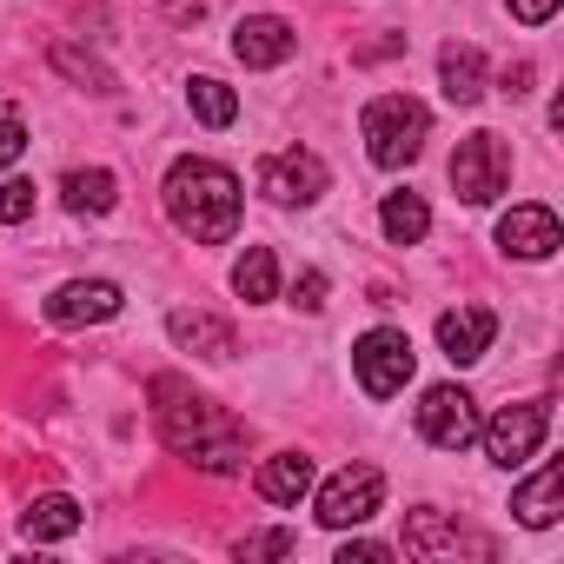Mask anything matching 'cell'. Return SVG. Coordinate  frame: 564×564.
<instances>
[{"label":"cell","instance_id":"obj_1","mask_svg":"<svg viewBox=\"0 0 564 564\" xmlns=\"http://www.w3.org/2000/svg\"><path fill=\"white\" fill-rule=\"evenodd\" d=\"M147 399H153V425H160V438H166L173 458H186V465H199V471H213V478L246 471V425H239L232 412H219L213 399H199V392H193L186 379H173V372H160V379L147 386Z\"/></svg>","mask_w":564,"mask_h":564},{"label":"cell","instance_id":"obj_2","mask_svg":"<svg viewBox=\"0 0 564 564\" xmlns=\"http://www.w3.org/2000/svg\"><path fill=\"white\" fill-rule=\"evenodd\" d=\"M160 193H166L173 226L193 232L199 246H226V239L239 232V173H232V166L186 153V160L166 166V186H160Z\"/></svg>","mask_w":564,"mask_h":564},{"label":"cell","instance_id":"obj_3","mask_svg":"<svg viewBox=\"0 0 564 564\" xmlns=\"http://www.w3.org/2000/svg\"><path fill=\"white\" fill-rule=\"evenodd\" d=\"M359 133H366L372 166L399 173V166H412V160L425 153V140H432V113H425V100H412V94H379V100H366Z\"/></svg>","mask_w":564,"mask_h":564},{"label":"cell","instance_id":"obj_4","mask_svg":"<svg viewBox=\"0 0 564 564\" xmlns=\"http://www.w3.org/2000/svg\"><path fill=\"white\" fill-rule=\"evenodd\" d=\"M412 366H419V352H412V339H405L399 326H372V333L352 346V372H359L366 399H399V392L412 386Z\"/></svg>","mask_w":564,"mask_h":564},{"label":"cell","instance_id":"obj_5","mask_svg":"<svg viewBox=\"0 0 564 564\" xmlns=\"http://www.w3.org/2000/svg\"><path fill=\"white\" fill-rule=\"evenodd\" d=\"M452 186H458L465 206H491L511 186V147L498 133H465L458 153H452Z\"/></svg>","mask_w":564,"mask_h":564},{"label":"cell","instance_id":"obj_6","mask_svg":"<svg viewBox=\"0 0 564 564\" xmlns=\"http://www.w3.org/2000/svg\"><path fill=\"white\" fill-rule=\"evenodd\" d=\"M544 432H551V399H524V405H505L498 419H485L478 425V438H485V458L491 465H524L538 445H544Z\"/></svg>","mask_w":564,"mask_h":564},{"label":"cell","instance_id":"obj_7","mask_svg":"<svg viewBox=\"0 0 564 564\" xmlns=\"http://www.w3.org/2000/svg\"><path fill=\"white\" fill-rule=\"evenodd\" d=\"M379 505H386V471H379V465H346V471H333V478L319 485V524H326V531H352V524H366Z\"/></svg>","mask_w":564,"mask_h":564},{"label":"cell","instance_id":"obj_8","mask_svg":"<svg viewBox=\"0 0 564 564\" xmlns=\"http://www.w3.org/2000/svg\"><path fill=\"white\" fill-rule=\"evenodd\" d=\"M326 186H333V173H326V160L306 153V147H286V153H265V160H259V193H265L272 206H313Z\"/></svg>","mask_w":564,"mask_h":564},{"label":"cell","instance_id":"obj_9","mask_svg":"<svg viewBox=\"0 0 564 564\" xmlns=\"http://www.w3.org/2000/svg\"><path fill=\"white\" fill-rule=\"evenodd\" d=\"M419 438L438 445V452H465L478 445V399L465 386H432L419 399Z\"/></svg>","mask_w":564,"mask_h":564},{"label":"cell","instance_id":"obj_10","mask_svg":"<svg viewBox=\"0 0 564 564\" xmlns=\"http://www.w3.org/2000/svg\"><path fill=\"white\" fill-rule=\"evenodd\" d=\"M120 286H113V279H67V286L47 300V326H107L113 313H120Z\"/></svg>","mask_w":564,"mask_h":564},{"label":"cell","instance_id":"obj_11","mask_svg":"<svg viewBox=\"0 0 564 564\" xmlns=\"http://www.w3.org/2000/svg\"><path fill=\"white\" fill-rule=\"evenodd\" d=\"M498 246H505L511 259H551V252L564 246V226H557L551 206H511V213L498 219Z\"/></svg>","mask_w":564,"mask_h":564},{"label":"cell","instance_id":"obj_12","mask_svg":"<svg viewBox=\"0 0 564 564\" xmlns=\"http://www.w3.org/2000/svg\"><path fill=\"white\" fill-rule=\"evenodd\" d=\"M293 47H300V34H293V21H279V14H246L232 28V54L246 67H286Z\"/></svg>","mask_w":564,"mask_h":564},{"label":"cell","instance_id":"obj_13","mask_svg":"<svg viewBox=\"0 0 564 564\" xmlns=\"http://www.w3.org/2000/svg\"><path fill=\"white\" fill-rule=\"evenodd\" d=\"M491 339H498V319H491L485 306H452V313H438V352H445L452 366H478V359L491 352Z\"/></svg>","mask_w":564,"mask_h":564},{"label":"cell","instance_id":"obj_14","mask_svg":"<svg viewBox=\"0 0 564 564\" xmlns=\"http://www.w3.org/2000/svg\"><path fill=\"white\" fill-rule=\"evenodd\" d=\"M405 551L412 557H458V551H491L485 538H471V531H458V524H445V511H432V505H419L412 518H405Z\"/></svg>","mask_w":564,"mask_h":564},{"label":"cell","instance_id":"obj_15","mask_svg":"<svg viewBox=\"0 0 564 564\" xmlns=\"http://www.w3.org/2000/svg\"><path fill=\"white\" fill-rule=\"evenodd\" d=\"M252 485H259L265 505H300L313 491V458L306 452H272V458H259Z\"/></svg>","mask_w":564,"mask_h":564},{"label":"cell","instance_id":"obj_16","mask_svg":"<svg viewBox=\"0 0 564 564\" xmlns=\"http://www.w3.org/2000/svg\"><path fill=\"white\" fill-rule=\"evenodd\" d=\"M438 87H445L452 107H478V100H485V54H478L471 41H452V47L438 54Z\"/></svg>","mask_w":564,"mask_h":564},{"label":"cell","instance_id":"obj_17","mask_svg":"<svg viewBox=\"0 0 564 564\" xmlns=\"http://www.w3.org/2000/svg\"><path fill=\"white\" fill-rule=\"evenodd\" d=\"M166 333H173V346H186V352H199V359H232V352H239L232 326L213 319V313H173Z\"/></svg>","mask_w":564,"mask_h":564},{"label":"cell","instance_id":"obj_18","mask_svg":"<svg viewBox=\"0 0 564 564\" xmlns=\"http://www.w3.org/2000/svg\"><path fill=\"white\" fill-rule=\"evenodd\" d=\"M21 531H28V544H61V538L80 531V505L67 491H47V498H34L21 511Z\"/></svg>","mask_w":564,"mask_h":564},{"label":"cell","instance_id":"obj_19","mask_svg":"<svg viewBox=\"0 0 564 564\" xmlns=\"http://www.w3.org/2000/svg\"><path fill=\"white\" fill-rule=\"evenodd\" d=\"M557 485H564V471L557 465H538L518 491H511V511H518V524H531V531H544V524H557Z\"/></svg>","mask_w":564,"mask_h":564},{"label":"cell","instance_id":"obj_20","mask_svg":"<svg viewBox=\"0 0 564 564\" xmlns=\"http://www.w3.org/2000/svg\"><path fill=\"white\" fill-rule=\"evenodd\" d=\"M232 293H239L246 306L279 300V259H272V246H246V252H239V265H232Z\"/></svg>","mask_w":564,"mask_h":564},{"label":"cell","instance_id":"obj_21","mask_svg":"<svg viewBox=\"0 0 564 564\" xmlns=\"http://www.w3.org/2000/svg\"><path fill=\"white\" fill-rule=\"evenodd\" d=\"M61 199H67L74 213H113V206H120V180H113L107 166H74V173L61 180Z\"/></svg>","mask_w":564,"mask_h":564},{"label":"cell","instance_id":"obj_22","mask_svg":"<svg viewBox=\"0 0 564 564\" xmlns=\"http://www.w3.org/2000/svg\"><path fill=\"white\" fill-rule=\"evenodd\" d=\"M379 226H386V239H392V246H419V239L432 232V206H425L419 193H386Z\"/></svg>","mask_w":564,"mask_h":564},{"label":"cell","instance_id":"obj_23","mask_svg":"<svg viewBox=\"0 0 564 564\" xmlns=\"http://www.w3.org/2000/svg\"><path fill=\"white\" fill-rule=\"evenodd\" d=\"M186 107H193L199 127H232L239 120V94L226 80H213V74H193L186 80Z\"/></svg>","mask_w":564,"mask_h":564},{"label":"cell","instance_id":"obj_24","mask_svg":"<svg viewBox=\"0 0 564 564\" xmlns=\"http://www.w3.org/2000/svg\"><path fill=\"white\" fill-rule=\"evenodd\" d=\"M34 219V180H0V226Z\"/></svg>","mask_w":564,"mask_h":564},{"label":"cell","instance_id":"obj_25","mask_svg":"<svg viewBox=\"0 0 564 564\" xmlns=\"http://www.w3.org/2000/svg\"><path fill=\"white\" fill-rule=\"evenodd\" d=\"M293 551H300L293 531H252V538H239V557H293Z\"/></svg>","mask_w":564,"mask_h":564},{"label":"cell","instance_id":"obj_26","mask_svg":"<svg viewBox=\"0 0 564 564\" xmlns=\"http://www.w3.org/2000/svg\"><path fill=\"white\" fill-rule=\"evenodd\" d=\"M21 153H28V127H21V113H8V107H0V173H8Z\"/></svg>","mask_w":564,"mask_h":564},{"label":"cell","instance_id":"obj_27","mask_svg":"<svg viewBox=\"0 0 564 564\" xmlns=\"http://www.w3.org/2000/svg\"><path fill=\"white\" fill-rule=\"evenodd\" d=\"M293 306H300V313H319V306H326V272H319V265H306V272L293 279Z\"/></svg>","mask_w":564,"mask_h":564},{"label":"cell","instance_id":"obj_28","mask_svg":"<svg viewBox=\"0 0 564 564\" xmlns=\"http://www.w3.org/2000/svg\"><path fill=\"white\" fill-rule=\"evenodd\" d=\"M505 8H511V21H524V28H544L564 0H505Z\"/></svg>","mask_w":564,"mask_h":564},{"label":"cell","instance_id":"obj_29","mask_svg":"<svg viewBox=\"0 0 564 564\" xmlns=\"http://www.w3.org/2000/svg\"><path fill=\"white\" fill-rule=\"evenodd\" d=\"M54 67H67V74H87V80H94V94H107V87H113V80H107L94 61H80L74 47H54Z\"/></svg>","mask_w":564,"mask_h":564},{"label":"cell","instance_id":"obj_30","mask_svg":"<svg viewBox=\"0 0 564 564\" xmlns=\"http://www.w3.org/2000/svg\"><path fill=\"white\" fill-rule=\"evenodd\" d=\"M392 557V544H372V538H359V544H339V564H386Z\"/></svg>","mask_w":564,"mask_h":564},{"label":"cell","instance_id":"obj_31","mask_svg":"<svg viewBox=\"0 0 564 564\" xmlns=\"http://www.w3.org/2000/svg\"><path fill=\"white\" fill-rule=\"evenodd\" d=\"M166 14H173V21H199L206 8H199V0H166Z\"/></svg>","mask_w":564,"mask_h":564}]
</instances>
